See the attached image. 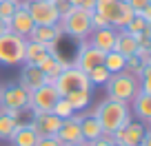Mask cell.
<instances>
[{
    "instance_id": "6da1fadb",
    "label": "cell",
    "mask_w": 151,
    "mask_h": 146,
    "mask_svg": "<svg viewBox=\"0 0 151 146\" xmlns=\"http://www.w3.org/2000/svg\"><path fill=\"white\" fill-rule=\"evenodd\" d=\"M91 115H96V120L100 122L102 133H116L118 128L131 122V104L107 98L91 111Z\"/></svg>"
},
{
    "instance_id": "7a4b0ae2",
    "label": "cell",
    "mask_w": 151,
    "mask_h": 146,
    "mask_svg": "<svg viewBox=\"0 0 151 146\" xmlns=\"http://www.w3.org/2000/svg\"><path fill=\"white\" fill-rule=\"evenodd\" d=\"M107 86V95L113 100H120V102L131 104V100L140 93V80L127 71H120V73H111L109 80L104 82Z\"/></svg>"
},
{
    "instance_id": "3957f363",
    "label": "cell",
    "mask_w": 151,
    "mask_h": 146,
    "mask_svg": "<svg viewBox=\"0 0 151 146\" xmlns=\"http://www.w3.org/2000/svg\"><path fill=\"white\" fill-rule=\"evenodd\" d=\"M58 24H60L62 33H67L76 40H85L91 33V11L82 9V7H71L67 14L60 16Z\"/></svg>"
},
{
    "instance_id": "277c9868",
    "label": "cell",
    "mask_w": 151,
    "mask_h": 146,
    "mask_svg": "<svg viewBox=\"0 0 151 146\" xmlns=\"http://www.w3.org/2000/svg\"><path fill=\"white\" fill-rule=\"evenodd\" d=\"M100 16L107 18V22L113 29H124L127 22L133 18L131 7L124 2V0H96V9Z\"/></svg>"
},
{
    "instance_id": "5b68a950",
    "label": "cell",
    "mask_w": 151,
    "mask_h": 146,
    "mask_svg": "<svg viewBox=\"0 0 151 146\" xmlns=\"http://www.w3.org/2000/svg\"><path fill=\"white\" fill-rule=\"evenodd\" d=\"M24 44L27 40L7 31L0 36V64L5 66H18L24 62Z\"/></svg>"
},
{
    "instance_id": "8992f818",
    "label": "cell",
    "mask_w": 151,
    "mask_h": 146,
    "mask_svg": "<svg viewBox=\"0 0 151 146\" xmlns=\"http://www.w3.org/2000/svg\"><path fill=\"white\" fill-rule=\"evenodd\" d=\"M53 86H56V91H58L60 98H65L67 93H73V91H91L87 73L80 71L78 66H73V64L67 66L60 75H58V80L53 82Z\"/></svg>"
},
{
    "instance_id": "52a82bcc",
    "label": "cell",
    "mask_w": 151,
    "mask_h": 146,
    "mask_svg": "<svg viewBox=\"0 0 151 146\" xmlns=\"http://www.w3.org/2000/svg\"><path fill=\"white\" fill-rule=\"evenodd\" d=\"M27 11L33 24H38V27H49V24L60 22V11L51 0H29Z\"/></svg>"
},
{
    "instance_id": "ba28073f",
    "label": "cell",
    "mask_w": 151,
    "mask_h": 146,
    "mask_svg": "<svg viewBox=\"0 0 151 146\" xmlns=\"http://www.w3.org/2000/svg\"><path fill=\"white\" fill-rule=\"evenodd\" d=\"M58 100H60V95H58L56 86L45 82L42 86H38V89H33L29 93V111H45V113H49Z\"/></svg>"
},
{
    "instance_id": "9c48e42d",
    "label": "cell",
    "mask_w": 151,
    "mask_h": 146,
    "mask_svg": "<svg viewBox=\"0 0 151 146\" xmlns=\"http://www.w3.org/2000/svg\"><path fill=\"white\" fill-rule=\"evenodd\" d=\"M0 108H18L29 111V91L20 84H9L0 89Z\"/></svg>"
},
{
    "instance_id": "30bf717a",
    "label": "cell",
    "mask_w": 151,
    "mask_h": 146,
    "mask_svg": "<svg viewBox=\"0 0 151 146\" xmlns=\"http://www.w3.org/2000/svg\"><path fill=\"white\" fill-rule=\"evenodd\" d=\"M111 135H113V146H138L140 140L147 135V126L142 122H129Z\"/></svg>"
},
{
    "instance_id": "8fae6325",
    "label": "cell",
    "mask_w": 151,
    "mask_h": 146,
    "mask_svg": "<svg viewBox=\"0 0 151 146\" xmlns=\"http://www.w3.org/2000/svg\"><path fill=\"white\" fill-rule=\"evenodd\" d=\"M80 120H82V113H73L71 118H67V120L60 122V128H58V133H56V140L60 142L62 146L76 144V142H85L82 140V131H80Z\"/></svg>"
},
{
    "instance_id": "7c38bea8",
    "label": "cell",
    "mask_w": 151,
    "mask_h": 146,
    "mask_svg": "<svg viewBox=\"0 0 151 146\" xmlns=\"http://www.w3.org/2000/svg\"><path fill=\"white\" fill-rule=\"evenodd\" d=\"M31 113H33L31 124L36 128L38 137H56L62 120H58L53 113H45V111H31Z\"/></svg>"
},
{
    "instance_id": "4fadbf2b",
    "label": "cell",
    "mask_w": 151,
    "mask_h": 146,
    "mask_svg": "<svg viewBox=\"0 0 151 146\" xmlns=\"http://www.w3.org/2000/svg\"><path fill=\"white\" fill-rule=\"evenodd\" d=\"M102 60H104V53L98 51L96 47H91L89 42H85V44H80V49H78V56H76L73 66H78L80 71H85V73H87V71L100 66V64H102Z\"/></svg>"
},
{
    "instance_id": "5bb4252c",
    "label": "cell",
    "mask_w": 151,
    "mask_h": 146,
    "mask_svg": "<svg viewBox=\"0 0 151 146\" xmlns=\"http://www.w3.org/2000/svg\"><path fill=\"white\" fill-rule=\"evenodd\" d=\"M62 38V29L60 24H49V27H33L31 33H29V38L27 40H33V42H40L45 44V47H49L51 51H56V44L58 40Z\"/></svg>"
},
{
    "instance_id": "9a60e30c",
    "label": "cell",
    "mask_w": 151,
    "mask_h": 146,
    "mask_svg": "<svg viewBox=\"0 0 151 146\" xmlns=\"http://www.w3.org/2000/svg\"><path fill=\"white\" fill-rule=\"evenodd\" d=\"M67 66H71V64L62 60V58L58 56V51H51L42 62H40V71L45 73V80H47L49 84H53V82L58 80V75H60Z\"/></svg>"
},
{
    "instance_id": "2e32d148",
    "label": "cell",
    "mask_w": 151,
    "mask_h": 146,
    "mask_svg": "<svg viewBox=\"0 0 151 146\" xmlns=\"http://www.w3.org/2000/svg\"><path fill=\"white\" fill-rule=\"evenodd\" d=\"M33 27H36V24H33L29 11L22 9V7H18V9L14 11V16L9 18V31L16 33V36H20V38H24V40L29 38V33H31Z\"/></svg>"
},
{
    "instance_id": "e0dca14e",
    "label": "cell",
    "mask_w": 151,
    "mask_h": 146,
    "mask_svg": "<svg viewBox=\"0 0 151 146\" xmlns=\"http://www.w3.org/2000/svg\"><path fill=\"white\" fill-rule=\"evenodd\" d=\"M89 36H91V40H89L91 47H96L98 51H102V53H109V51H113V47H116V36H118V29H113V27L96 29V31H91Z\"/></svg>"
},
{
    "instance_id": "ac0fdd59",
    "label": "cell",
    "mask_w": 151,
    "mask_h": 146,
    "mask_svg": "<svg viewBox=\"0 0 151 146\" xmlns=\"http://www.w3.org/2000/svg\"><path fill=\"white\" fill-rule=\"evenodd\" d=\"M45 73L40 71V66H33V64H22V71H20V82L18 84L22 86V89H27L29 93H31L33 89H38V86L45 84Z\"/></svg>"
},
{
    "instance_id": "d6986e66",
    "label": "cell",
    "mask_w": 151,
    "mask_h": 146,
    "mask_svg": "<svg viewBox=\"0 0 151 146\" xmlns=\"http://www.w3.org/2000/svg\"><path fill=\"white\" fill-rule=\"evenodd\" d=\"M9 142H11V146H36L38 133H36V128H33V124L31 122L29 124H18L16 131L11 133Z\"/></svg>"
},
{
    "instance_id": "ffe728a7",
    "label": "cell",
    "mask_w": 151,
    "mask_h": 146,
    "mask_svg": "<svg viewBox=\"0 0 151 146\" xmlns=\"http://www.w3.org/2000/svg\"><path fill=\"white\" fill-rule=\"evenodd\" d=\"M113 51L122 53L124 58L136 56V53H138V38L133 36V33H129L127 29H118V36H116V47H113Z\"/></svg>"
},
{
    "instance_id": "44dd1931",
    "label": "cell",
    "mask_w": 151,
    "mask_h": 146,
    "mask_svg": "<svg viewBox=\"0 0 151 146\" xmlns=\"http://www.w3.org/2000/svg\"><path fill=\"white\" fill-rule=\"evenodd\" d=\"M131 106H133V115H136L142 124L151 122V93L140 91V93L131 100Z\"/></svg>"
},
{
    "instance_id": "7402d4cb",
    "label": "cell",
    "mask_w": 151,
    "mask_h": 146,
    "mask_svg": "<svg viewBox=\"0 0 151 146\" xmlns=\"http://www.w3.org/2000/svg\"><path fill=\"white\" fill-rule=\"evenodd\" d=\"M51 53V49L45 47L40 42H33V40H27L24 44V62L22 64H33V66H40V62Z\"/></svg>"
},
{
    "instance_id": "603a6c76",
    "label": "cell",
    "mask_w": 151,
    "mask_h": 146,
    "mask_svg": "<svg viewBox=\"0 0 151 146\" xmlns=\"http://www.w3.org/2000/svg\"><path fill=\"white\" fill-rule=\"evenodd\" d=\"M80 131H82V140L85 142H91V140H98L102 135V126L100 122L96 120V115H85L82 113V120H80Z\"/></svg>"
},
{
    "instance_id": "cb8c5ba5",
    "label": "cell",
    "mask_w": 151,
    "mask_h": 146,
    "mask_svg": "<svg viewBox=\"0 0 151 146\" xmlns=\"http://www.w3.org/2000/svg\"><path fill=\"white\" fill-rule=\"evenodd\" d=\"M65 100L71 104V108H73L76 113H78V111L82 113V111L91 104V91H73V93H67Z\"/></svg>"
},
{
    "instance_id": "d4e9b609",
    "label": "cell",
    "mask_w": 151,
    "mask_h": 146,
    "mask_svg": "<svg viewBox=\"0 0 151 146\" xmlns=\"http://www.w3.org/2000/svg\"><path fill=\"white\" fill-rule=\"evenodd\" d=\"M124 64H127V58L118 51H109L104 53V60H102V66L109 71V73H120L124 71Z\"/></svg>"
},
{
    "instance_id": "484cf974",
    "label": "cell",
    "mask_w": 151,
    "mask_h": 146,
    "mask_svg": "<svg viewBox=\"0 0 151 146\" xmlns=\"http://www.w3.org/2000/svg\"><path fill=\"white\" fill-rule=\"evenodd\" d=\"M18 120H14V118H9V115L0 108V140H9L11 137V133L16 131V126H18Z\"/></svg>"
},
{
    "instance_id": "4316f807",
    "label": "cell",
    "mask_w": 151,
    "mask_h": 146,
    "mask_svg": "<svg viewBox=\"0 0 151 146\" xmlns=\"http://www.w3.org/2000/svg\"><path fill=\"white\" fill-rule=\"evenodd\" d=\"M109 73L107 69H104L102 64L100 66H96V69H91V71H87V78H89V84L91 86H100V84H104V82L109 80Z\"/></svg>"
},
{
    "instance_id": "83f0119b",
    "label": "cell",
    "mask_w": 151,
    "mask_h": 146,
    "mask_svg": "<svg viewBox=\"0 0 151 146\" xmlns=\"http://www.w3.org/2000/svg\"><path fill=\"white\" fill-rule=\"evenodd\" d=\"M49 113H53V115H56L58 120H67V118H71V115H73L76 111L71 108V104L67 102L65 98H60V100H58L56 104H53V108L49 111Z\"/></svg>"
},
{
    "instance_id": "f1b7e54d",
    "label": "cell",
    "mask_w": 151,
    "mask_h": 146,
    "mask_svg": "<svg viewBox=\"0 0 151 146\" xmlns=\"http://www.w3.org/2000/svg\"><path fill=\"white\" fill-rule=\"evenodd\" d=\"M147 27H151V22H147L140 14H133V18L127 22V27H124V29H127L129 33H133V36H138V33H142Z\"/></svg>"
},
{
    "instance_id": "f546056e",
    "label": "cell",
    "mask_w": 151,
    "mask_h": 146,
    "mask_svg": "<svg viewBox=\"0 0 151 146\" xmlns=\"http://www.w3.org/2000/svg\"><path fill=\"white\" fill-rule=\"evenodd\" d=\"M18 9V5L16 2H11V0H0V18L7 20L9 22V18L14 16V11Z\"/></svg>"
},
{
    "instance_id": "4dcf8cb0",
    "label": "cell",
    "mask_w": 151,
    "mask_h": 146,
    "mask_svg": "<svg viewBox=\"0 0 151 146\" xmlns=\"http://www.w3.org/2000/svg\"><path fill=\"white\" fill-rule=\"evenodd\" d=\"M107 27H111V24L107 22V18L100 16L98 11H91V31H96V29H107Z\"/></svg>"
},
{
    "instance_id": "1f68e13d",
    "label": "cell",
    "mask_w": 151,
    "mask_h": 146,
    "mask_svg": "<svg viewBox=\"0 0 151 146\" xmlns=\"http://www.w3.org/2000/svg\"><path fill=\"white\" fill-rule=\"evenodd\" d=\"M129 7H131L133 14H142L145 9H149L151 7V0H124Z\"/></svg>"
},
{
    "instance_id": "d6a6232c",
    "label": "cell",
    "mask_w": 151,
    "mask_h": 146,
    "mask_svg": "<svg viewBox=\"0 0 151 146\" xmlns=\"http://www.w3.org/2000/svg\"><path fill=\"white\" fill-rule=\"evenodd\" d=\"M36 146H62V144L56 140V137H38Z\"/></svg>"
},
{
    "instance_id": "836d02e7",
    "label": "cell",
    "mask_w": 151,
    "mask_h": 146,
    "mask_svg": "<svg viewBox=\"0 0 151 146\" xmlns=\"http://www.w3.org/2000/svg\"><path fill=\"white\" fill-rule=\"evenodd\" d=\"M87 146H111V144H109V142L104 140L102 135H100L98 140H91V142H87Z\"/></svg>"
},
{
    "instance_id": "e575fe53",
    "label": "cell",
    "mask_w": 151,
    "mask_h": 146,
    "mask_svg": "<svg viewBox=\"0 0 151 146\" xmlns=\"http://www.w3.org/2000/svg\"><path fill=\"white\" fill-rule=\"evenodd\" d=\"M138 146H151V133L149 131H147V135L140 140V144H138Z\"/></svg>"
},
{
    "instance_id": "d590c367",
    "label": "cell",
    "mask_w": 151,
    "mask_h": 146,
    "mask_svg": "<svg viewBox=\"0 0 151 146\" xmlns=\"http://www.w3.org/2000/svg\"><path fill=\"white\" fill-rule=\"evenodd\" d=\"M7 31H9V22L0 18V36H2V33H7Z\"/></svg>"
},
{
    "instance_id": "8d00e7d4",
    "label": "cell",
    "mask_w": 151,
    "mask_h": 146,
    "mask_svg": "<svg viewBox=\"0 0 151 146\" xmlns=\"http://www.w3.org/2000/svg\"><path fill=\"white\" fill-rule=\"evenodd\" d=\"M82 2H85V0H69V5H71V7H80Z\"/></svg>"
},
{
    "instance_id": "74e56055",
    "label": "cell",
    "mask_w": 151,
    "mask_h": 146,
    "mask_svg": "<svg viewBox=\"0 0 151 146\" xmlns=\"http://www.w3.org/2000/svg\"><path fill=\"white\" fill-rule=\"evenodd\" d=\"M67 146H87V142H76V144H67Z\"/></svg>"
},
{
    "instance_id": "f35d334b",
    "label": "cell",
    "mask_w": 151,
    "mask_h": 146,
    "mask_svg": "<svg viewBox=\"0 0 151 146\" xmlns=\"http://www.w3.org/2000/svg\"><path fill=\"white\" fill-rule=\"evenodd\" d=\"M11 2H16V5H20V2H22V0H11Z\"/></svg>"
}]
</instances>
